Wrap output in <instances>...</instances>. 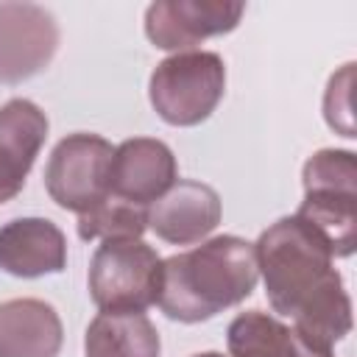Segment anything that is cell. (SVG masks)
Segmentation results:
<instances>
[{
	"mask_svg": "<svg viewBox=\"0 0 357 357\" xmlns=\"http://www.w3.org/2000/svg\"><path fill=\"white\" fill-rule=\"evenodd\" d=\"M148 229V209L120 201V198H106L86 215H78V237L81 240H139L142 231Z\"/></svg>",
	"mask_w": 357,
	"mask_h": 357,
	"instance_id": "cell-16",
	"label": "cell"
},
{
	"mask_svg": "<svg viewBox=\"0 0 357 357\" xmlns=\"http://www.w3.org/2000/svg\"><path fill=\"white\" fill-rule=\"evenodd\" d=\"M245 3L240 0H156L145 8V36L159 50H192L209 36L240 25Z\"/></svg>",
	"mask_w": 357,
	"mask_h": 357,
	"instance_id": "cell-7",
	"label": "cell"
},
{
	"mask_svg": "<svg viewBox=\"0 0 357 357\" xmlns=\"http://www.w3.org/2000/svg\"><path fill=\"white\" fill-rule=\"evenodd\" d=\"M254 257L268 304L284 318H293L324 290L343 282L332 265L329 243L296 215L271 223L254 243Z\"/></svg>",
	"mask_w": 357,
	"mask_h": 357,
	"instance_id": "cell-2",
	"label": "cell"
},
{
	"mask_svg": "<svg viewBox=\"0 0 357 357\" xmlns=\"http://www.w3.org/2000/svg\"><path fill=\"white\" fill-rule=\"evenodd\" d=\"M351 84H354V64H343L340 73L329 78L326 95H324V117L329 128H335L340 137H357L354 134V112H351Z\"/></svg>",
	"mask_w": 357,
	"mask_h": 357,
	"instance_id": "cell-17",
	"label": "cell"
},
{
	"mask_svg": "<svg viewBox=\"0 0 357 357\" xmlns=\"http://www.w3.org/2000/svg\"><path fill=\"white\" fill-rule=\"evenodd\" d=\"M114 145L98 134L75 131L56 142L47 167L45 190L67 212L86 215L109 198V170Z\"/></svg>",
	"mask_w": 357,
	"mask_h": 357,
	"instance_id": "cell-6",
	"label": "cell"
},
{
	"mask_svg": "<svg viewBox=\"0 0 357 357\" xmlns=\"http://www.w3.org/2000/svg\"><path fill=\"white\" fill-rule=\"evenodd\" d=\"M190 357H226L220 351H198V354H190Z\"/></svg>",
	"mask_w": 357,
	"mask_h": 357,
	"instance_id": "cell-18",
	"label": "cell"
},
{
	"mask_svg": "<svg viewBox=\"0 0 357 357\" xmlns=\"http://www.w3.org/2000/svg\"><path fill=\"white\" fill-rule=\"evenodd\" d=\"M47 128V114L28 98H11L0 106V204L25 187Z\"/></svg>",
	"mask_w": 357,
	"mask_h": 357,
	"instance_id": "cell-11",
	"label": "cell"
},
{
	"mask_svg": "<svg viewBox=\"0 0 357 357\" xmlns=\"http://www.w3.org/2000/svg\"><path fill=\"white\" fill-rule=\"evenodd\" d=\"M223 206L215 187L178 178L148 206V229L170 245H192L209 237L220 223Z\"/></svg>",
	"mask_w": 357,
	"mask_h": 357,
	"instance_id": "cell-10",
	"label": "cell"
},
{
	"mask_svg": "<svg viewBox=\"0 0 357 357\" xmlns=\"http://www.w3.org/2000/svg\"><path fill=\"white\" fill-rule=\"evenodd\" d=\"M64 326L53 304L42 298L0 301V357H56Z\"/></svg>",
	"mask_w": 357,
	"mask_h": 357,
	"instance_id": "cell-13",
	"label": "cell"
},
{
	"mask_svg": "<svg viewBox=\"0 0 357 357\" xmlns=\"http://www.w3.org/2000/svg\"><path fill=\"white\" fill-rule=\"evenodd\" d=\"M257 279L254 243L234 234H218L190 251L162 259L156 304L170 321L201 324L245 301Z\"/></svg>",
	"mask_w": 357,
	"mask_h": 357,
	"instance_id": "cell-1",
	"label": "cell"
},
{
	"mask_svg": "<svg viewBox=\"0 0 357 357\" xmlns=\"http://www.w3.org/2000/svg\"><path fill=\"white\" fill-rule=\"evenodd\" d=\"M67 265L64 231L47 218H14L0 226V271L17 279L61 273Z\"/></svg>",
	"mask_w": 357,
	"mask_h": 357,
	"instance_id": "cell-12",
	"label": "cell"
},
{
	"mask_svg": "<svg viewBox=\"0 0 357 357\" xmlns=\"http://www.w3.org/2000/svg\"><path fill=\"white\" fill-rule=\"evenodd\" d=\"M226 92V64L212 50H181L156 64L148 81L153 112L178 128L204 123Z\"/></svg>",
	"mask_w": 357,
	"mask_h": 357,
	"instance_id": "cell-4",
	"label": "cell"
},
{
	"mask_svg": "<svg viewBox=\"0 0 357 357\" xmlns=\"http://www.w3.org/2000/svg\"><path fill=\"white\" fill-rule=\"evenodd\" d=\"M304 201L296 212L332 248L351 257L357 248V156L340 148L315 151L301 170Z\"/></svg>",
	"mask_w": 357,
	"mask_h": 357,
	"instance_id": "cell-3",
	"label": "cell"
},
{
	"mask_svg": "<svg viewBox=\"0 0 357 357\" xmlns=\"http://www.w3.org/2000/svg\"><path fill=\"white\" fill-rule=\"evenodd\" d=\"M178 181V165L173 151L153 137H134L114 148L109 170V195L151 206Z\"/></svg>",
	"mask_w": 357,
	"mask_h": 357,
	"instance_id": "cell-9",
	"label": "cell"
},
{
	"mask_svg": "<svg viewBox=\"0 0 357 357\" xmlns=\"http://www.w3.org/2000/svg\"><path fill=\"white\" fill-rule=\"evenodd\" d=\"M226 346L229 357H332V351L298 340L290 326L262 310L240 312L226 329Z\"/></svg>",
	"mask_w": 357,
	"mask_h": 357,
	"instance_id": "cell-15",
	"label": "cell"
},
{
	"mask_svg": "<svg viewBox=\"0 0 357 357\" xmlns=\"http://www.w3.org/2000/svg\"><path fill=\"white\" fill-rule=\"evenodd\" d=\"M162 340L142 312H98L84 332V357H159Z\"/></svg>",
	"mask_w": 357,
	"mask_h": 357,
	"instance_id": "cell-14",
	"label": "cell"
},
{
	"mask_svg": "<svg viewBox=\"0 0 357 357\" xmlns=\"http://www.w3.org/2000/svg\"><path fill=\"white\" fill-rule=\"evenodd\" d=\"M89 296L100 312H145L159 301L162 257L139 240H103L89 262Z\"/></svg>",
	"mask_w": 357,
	"mask_h": 357,
	"instance_id": "cell-5",
	"label": "cell"
},
{
	"mask_svg": "<svg viewBox=\"0 0 357 357\" xmlns=\"http://www.w3.org/2000/svg\"><path fill=\"white\" fill-rule=\"evenodd\" d=\"M59 47L56 17L36 3H0V84L42 73Z\"/></svg>",
	"mask_w": 357,
	"mask_h": 357,
	"instance_id": "cell-8",
	"label": "cell"
}]
</instances>
